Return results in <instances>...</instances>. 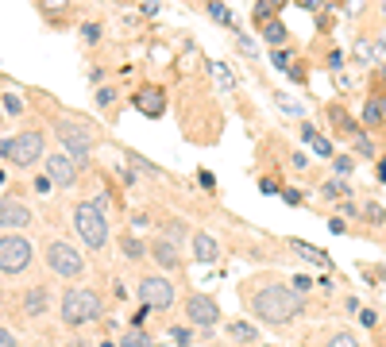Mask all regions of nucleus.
Listing matches in <instances>:
<instances>
[{"label": "nucleus", "instance_id": "nucleus-38", "mask_svg": "<svg viewBox=\"0 0 386 347\" xmlns=\"http://www.w3.org/2000/svg\"><path fill=\"white\" fill-rule=\"evenodd\" d=\"M174 340L186 347V343H190V328H174Z\"/></svg>", "mask_w": 386, "mask_h": 347}, {"label": "nucleus", "instance_id": "nucleus-44", "mask_svg": "<svg viewBox=\"0 0 386 347\" xmlns=\"http://www.w3.org/2000/svg\"><path fill=\"white\" fill-rule=\"evenodd\" d=\"M301 4H306V8H321L325 0H301Z\"/></svg>", "mask_w": 386, "mask_h": 347}, {"label": "nucleus", "instance_id": "nucleus-48", "mask_svg": "<svg viewBox=\"0 0 386 347\" xmlns=\"http://www.w3.org/2000/svg\"><path fill=\"white\" fill-rule=\"evenodd\" d=\"M73 347H85V343H73Z\"/></svg>", "mask_w": 386, "mask_h": 347}, {"label": "nucleus", "instance_id": "nucleus-30", "mask_svg": "<svg viewBox=\"0 0 386 347\" xmlns=\"http://www.w3.org/2000/svg\"><path fill=\"white\" fill-rule=\"evenodd\" d=\"M351 166H356V162H351L348 154H340V159H336V174H351Z\"/></svg>", "mask_w": 386, "mask_h": 347}, {"label": "nucleus", "instance_id": "nucleus-3", "mask_svg": "<svg viewBox=\"0 0 386 347\" xmlns=\"http://www.w3.org/2000/svg\"><path fill=\"white\" fill-rule=\"evenodd\" d=\"M0 154L16 166H35L43 159V131H20V135L4 139L0 143Z\"/></svg>", "mask_w": 386, "mask_h": 347}, {"label": "nucleus", "instance_id": "nucleus-6", "mask_svg": "<svg viewBox=\"0 0 386 347\" xmlns=\"http://www.w3.org/2000/svg\"><path fill=\"white\" fill-rule=\"evenodd\" d=\"M31 267V243L23 236H0V270L4 274H20Z\"/></svg>", "mask_w": 386, "mask_h": 347}, {"label": "nucleus", "instance_id": "nucleus-40", "mask_svg": "<svg viewBox=\"0 0 386 347\" xmlns=\"http://www.w3.org/2000/svg\"><path fill=\"white\" fill-rule=\"evenodd\" d=\"M0 347H16V340H12V332H8V328H0Z\"/></svg>", "mask_w": 386, "mask_h": 347}, {"label": "nucleus", "instance_id": "nucleus-2", "mask_svg": "<svg viewBox=\"0 0 386 347\" xmlns=\"http://www.w3.org/2000/svg\"><path fill=\"white\" fill-rule=\"evenodd\" d=\"M73 224H78V236L85 239L93 251H101L104 243H109V224H104V212L101 205L93 201H81L78 209H73Z\"/></svg>", "mask_w": 386, "mask_h": 347}, {"label": "nucleus", "instance_id": "nucleus-10", "mask_svg": "<svg viewBox=\"0 0 386 347\" xmlns=\"http://www.w3.org/2000/svg\"><path fill=\"white\" fill-rule=\"evenodd\" d=\"M186 317H190L193 324L209 328V324H217V320H220V309H217V301H212V297L193 293L190 301H186Z\"/></svg>", "mask_w": 386, "mask_h": 347}, {"label": "nucleus", "instance_id": "nucleus-37", "mask_svg": "<svg viewBox=\"0 0 386 347\" xmlns=\"http://www.w3.org/2000/svg\"><path fill=\"white\" fill-rule=\"evenodd\" d=\"M81 35H85V39H97V35H101V28H97V23H85V28H81Z\"/></svg>", "mask_w": 386, "mask_h": 347}, {"label": "nucleus", "instance_id": "nucleus-25", "mask_svg": "<svg viewBox=\"0 0 386 347\" xmlns=\"http://www.w3.org/2000/svg\"><path fill=\"white\" fill-rule=\"evenodd\" d=\"M313 151L321 154V159H332V143H328V139H321V135L313 139Z\"/></svg>", "mask_w": 386, "mask_h": 347}, {"label": "nucleus", "instance_id": "nucleus-42", "mask_svg": "<svg viewBox=\"0 0 386 347\" xmlns=\"http://www.w3.org/2000/svg\"><path fill=\"white\" fill-rule=\"evenodd\" d=\"M39 4H43V8H47V12H54V8H62V4H66V0H39Z\"/></svg>", "mask_w": 386, "mask_h": 347}, {"label": "nucleus", "instance_id": "nucleus-18", "mask_svg": "<svg viewBox=\"0 0 386 347\" xmlns=\"http://www.w3.org/2000/svg\"><path fill=\"white\" fill-rule=\"evenodd\" d=\"M155 259H159L162 267H178V251L170 243H155Z\"/></svg>", "mask_w": 386, "mask_h": 347}, {"label": "nucleus", "instance_id": "nucleus-26", "mask_svg": "<svg viewBox=\"0 0 386 347\" xmlns=\"http://www.w3.org/2000/svg\"><path fill=\"white\" fill-rule=\"evenodd\" d=\"M124 251H128V259H139V255H143V243H139V239H124Z\"/></svg>", "mask_w": 386, "mask_h": 347}, {"label": "nucleus", "instance_id": "nucleus-45", "mask_svg": "<svg viewBox=\"0 0 386 347\" xmlns=\"http://www.w3.org/2000/svg\"><path fill=\"white\" fill-rule=\"evenodd\" d=\"M382 347H386V328H382Z\"/></svg>", "mask_w": 386, "mask_h": 347}, {"label": "nucleus", "instance_id": "nucleus-24", "mask_svg": "<svg viewBox=\"0 0 386 347\" xmlns=\"http://www.w3.org/2000/svg\"><path fill=\"white\" fill-rule=\"evenodd\" d=\"M282 39H286L282 23H267V43H282Z\"/></svg>", "mask_w": 386, "mask_h": 347}, {"label": "nucleus", "instance_id": "nucleus-33", "mask_svg": "<svg viewBox=\"0 0 386 347\" xmlns=\"http://www.w3.org/2000/svg\"><path fill=\"white\" fill-rule=\"evenodd\" d=\"M359 320H363V324H367V328H375V324H379V317H375V312H371V309H363V312H359Z\"/></svg>", "mask_w": 386, "mask_h": 347}, {"label": "nucleus", "instance_id": "nucleus-15", "mask_svg": "<svg viewBox=\"0 0 386 347\" xmlns=\"http://www.w3.org/2000/svg\"><path fill=\"white\" fill-rule=\"evenodd\" d=\"M23 309H28V317H39L47 309V289H28L23 293Z\"/></svg>", "mask_w": 386, "mask_h": 347}, {"label": "nucleus", "instance_id": "nucleus-20", "mask_svg": "<svg viewBox=\"0 0 386 347\" xmlns=\"http://www.w3.org/2000/svg\"><path fill=\"white\" fill-rule=\"evenodd\" d=\"M209 70H212V78H217V85H220V89H232V85H236V81H232V73H228V66L212 62Z\"/></svg>", "mask_w": 386, "mask_h": 347}, {"label": "nucleus", "instance_id": "nucleus-17", "mask_svg": "<svg viewBox=\"0 0 386 347\" xmlns=\"http://www.w3.org/2000/svg\"><path fill=\"white\" fill-rule=\"evenodd\" d=\"M209 16H212V20H217V23H220V28H236V20H232V12H228V8H224V4H217V0H212V4H209Z\"/></svg>", "mask_w": 386, "mask_h": 347}, {"label": "nucleus", "instance_id": "nucleus-4", "mask_svg": "<svg viewBox=\"0 0 386 347\" xmlns=\"http://www.w3.org/2000/svg\"><path fill=\"white\" fill-rule=\"evenodd\" d=\"M54 135H59L62 151L70 154L73 162H85L89 151H93V135H89L78 120H66V116H59V120H54Z\"/></svg>", "mask_w": 386, "mask_h": 347}, {"label": "nucleus", "instance_id": "nucleus-29", "mask_svg": "<svg viewBox=\"0 0 386 347\" xmlns=\"http://www.w3.org/2000/svg\"><path fill=\"white\" fill-rule=\"evenodd\" d=\"M325 193H328V197H340V193H348V185H344V181H328Z\"/></svg>", "mask_w": 386, "mask_h": 347}, {"label": "nucleus", "instance_id": "nucleus-41", "mask_svg": "<svg viewBox=\"0 0 386 347\" xmlns=\"http://www.w3.org/2000/svg\"><path fill=\"white\" fill-rule=\"evenodd\" d=\"M143 12L155 16V12H159V0H143Z\"/></svg>", "mask_w": 386, "mask_h": 347}, {"label": "nucleus", "instance_id": "nucleus-7", "mask_svg": "<svg viewBox=\"0 0 386 347\" xmlns=\"http://www.w3.org/2000/svg\"><path fill=\"white\" fill-rule=\"evenodd\" d=\"M47 267H51L59 278H81L85 259H81L70 243H51V247H47Z\"/></svg>", "mask_w": 386, "mask_h": 347}, {"label": "nucleus", "instance_id": "nucleus-34", "mask_svg": "<svg viewBox=\"0 0 386 347\" xmlns=\"http://www.w3.org/2000/svg\"><path fill=\"white\" fill-rule=\"evenodd\" d=\"M240 51H243V54H259V51H255V43H251L248 35H240Z\"/></svg>", "mask_w": 386, "mask_h": 347}, {"label": "nucleus", "instance_id": "nucleus-46", "mask_svg": "<svg viewBox=\"0 0 386 347\" xmlns=\"http://www.w3.org/2000/svg\"><path fill=\"white\" fill-rule=\"evenodd\" d=\"M101 347H116V343H101Z\"/></svg>", "mask_w": 386, "mask_h": 347}, {"label": "nucleus", "instance_id": "nucleus-32", "mask_svg": "<svg viewBox=\"0 0 386 347\" xmlns=\"http://www.w3.org/2000/svg\"><path fill=\"white\" fill-rule=\"evenodd\" d=\"M259 189H263V193H278V181H275V178H263Z\"/></svg>", "mask_w": 386, "mask_h": 347}, {"label": "nucleus", "instance_id": "nucleus-12", "mask_svg": "<svg viewBox=\"0 0 386 347\" xmlns=\"http://www.w3.org/2000/svg\"><path fill=\"white\" fill-rule=\"evenodd\" d=\"M31 224V209L20 201H0V228H28Z\"/></svg>", "mask_w": 386, "mask_h": 347}, {"label": "nucleus", "instance_id": "nucleus-8", "mask_svg": "<svg viewBox=\"0 0 386 347\" xmlns=\"http://www.w3.org/2000/svg\"><path fill=\"white\" fill-rule=\"evenodd\" d=\"M139 297H143L147 309H170L174 305V286L167 278H143L139 282Z\"/></svg>", "mask_w": 386, "mask_h": 347}, {"label": "nucleus", "instance_id": "nucleus-23", "mask_svg": "<svg viewBox=\"0 0 386 347\" xmlns=\"http://www.w3.org/2000/svg\"><path fill=\"white\" fill-rule=\"evenodd\" d=\"M328 347H359V340L351 332H336L332 340H328Z\"/></svg>", "mask_w": 386, "mask_h": 347}, {"label": "nucleus", "instance_id": "nucleus-36", "mask_svg": "<svg viewBox=\"0 0 386 347\" xmlns=\"http://www.w3.org/2000/svg\"><path fill=\"white\" fill-rule=\"evenodd\" d=\"M301 139H306V143H313V139H317V131H313V123H301Z\"/></svg>", "mask_w": 386, "mask_h": 347}, {"label": "nucleus", "instance_id": "nucleus-31", "mask_svg": "<svg viewBox=\"0 0 386 347\" xmlns=\"http://www.w3.org/2000/svg\"><path fill=\"white\" fill-rule=\"evenodd\" d=\"M309 286H313V282H309V274H298V278H294V289H298V293H306Z\"/></svg>", "mask_w": 386, "mask_h": 347}, {"label": "nucleus", "instance_id": "nucleus-16", "mask_svg": "<svg viewBox=\"0 0 386 347\" xmlns=\"http://www.w3.org/2000/svg\"><path fill=\"white\" fill-rule=\"evenodd\" d=\"M382 116H386V104H382V101H367V104H363V123H371V128H375Z\"/></svg>", "mask_w": 386, "mask_h": 347}, {"label": "nucleus", "instance_id": "nucleus-28", "mask_svg": "<svg viewBox=\"0 0 386 347\" xmlns=\"http://www.w3.org/2000/svg\"><path fill=\"white\" fill-rule=\"evenodd\" d=\"M356 151H359V154H363V159H375V147H371V143H367V139H363V135H356Z\"/></svg>", "mask_w": 386, "mask_h": 347}, {"label": "nucleus", "instance_id": "nucleus-19", "mask_svg": "<svg viewBox=\"0 0 386 347\" xmlns=\"http://www.w3.org/2000/svg\"><path fill=\"white\" fill-rule=\"evenodd\" d=\"M0 109H4V116H20L23 112V101L16 93H4V97H0Z\"/></svg>", "mask_w": 386, "mask_h": 347}, {"label": "nucleus", "instance_id": "nucleus-27", "mask_svg": "<svg viewBox=\"0 0 386 347\" xmlns=\"http://www.w3.org/2000/svg\"><path fill=\"white\" fill-rule=\"evenodd\" d=\"M232 336H236V340H255V328H248V324H232Z\"/></svg>", "mask_w": 386, "mask_h": 347}, {"label": "nucleus", "instance_id": "nucleus-21", "mask_svg": "<svg viewBox=\"0 0 386 347\" xmlns=\"http://www.w3.org/2000/svg\"><path fill=\"white\" fill-rule=\"evenodd\" d=\"M120 347H155V343H151V336H147V332H139V328H135V332L124 336V343H120Z\"/></svg>", "mask_w": 386, "mask_h": 347}, {"label": "nucleus", "instance_id": "nucleus-14", "mask_svg": "<svg viewBox=\"0 0 386 347\" xmlns=\"http://www.w3.org/2000/svg\"><path fill=\"white\" fill-rule=\"evenodd\" d=\"M294 255H301L306 262H313V267H321V270H332V259L321 251V247H309V243H301V239H294Z\"/></svg>", "mask_w": 386, "mask_h": 347}, {"label": "nucleus", "instance_id": "nucleus-9", "mask_svg": "<svg viewBox=\"0 0 386 347\" xmlns=\"http://www.w3.org/2000/svg\"><path fill=\"white\" fill-rule=\"evenodd\" d=\"M47 178H51V185H62V189H70L73 181H78V162L70 159V154H51L47 159Z\"/></svg>", "mask_w": 386, "mask_h": 347}, {"label": "nucleus", "instance_id": "nucleus-11", "mask_svg": "<svg viewBox=\"0 0 386 347\" xmlns=\"http://www.w3.org/2000/svg\"><path fill=\"white\" fill-rule=\"evenodd\" d=\"M131 104H135L143 116H151V120H155V116H162V109H167V93L155 89V85H143L135 97H131Z\"/></svg>", "mask_w": 386, "mask_h": 347}, {"label": "nucleus", "instance_id": "nucleus-35", "mask_svg": "<svg viewBox=\"0 0 386 347\" xmlns=\"http://www.w3.org/2000/svg\"><path fill=\"white\" fill-rule=\"evenodd\" d=\"M278 104H282V109L290 112V116H301V109H298V104H294V101H286V97H278Z\"/></svg>", "mask_w": 386, "mask_h": 347}, {"label": "nucleus", "instance_id": "nucleus-47", "mask_svg": "<svg viewBox=\"0 0 386 347\" xmlns=\"http://www.w3.org/2000/svg\"><path fill=\"white\" fill-rule=\"evenodd\" d=\"M382 12H386V0H382Z\"/></svg>", "mask_w": 386, "mask_h": 347}, {"label": "nucleus", "instance_id": "nucleus-22", "mask_svg": "<svg viewBox=\"0 0 386 347\" xmlns=\"http://www.w3.org/2000/svg\"><path fill=\"white\" fill-rule=\"evenodd\" d=\"M270 16H275V4H270V0H259V4H255V23H263V28H267Z\"/></svg>", "mask_w": 386, "mask_h": 347}, {"label": "nucleus", "instance_id": "nucleus-5", "mask_svg": "<svg viewBox=\"0 0 386 347\" xmlns=\"http://www.w3.org/2000/svg\"><path fill=\"white\" fill-rule=\"evenodd\" d=\"M97 312H101V297H97L93 289H70V293L62 297V320L66 324H85Z\"/></svg>", "mask_w": 386, "mask_h": 347}, {"label": "nucleus", "instance_id": "nucleus-39", "mask_svg": "<svg viewBox=\"0 0 386 347\" xmlns=\"http://www.w3.org/2000/svg\"><path fill=\"white\" fill-rule=\"evenodd\" d=\"M282 197H286V205H301V193H298V189H286Z\"/></svg>", "mask_w": 386, "mask_h": 347}, {"label": "nucleus", "instance_id": "nucleus-43", "mask_svg": "<svg viewBox=\"0 0 386 347\" xmlns=\"http://www.w3.org/2000/svg\"><path fill=\"white\" fill-rule=\"evenodd\" d=\"M379 181H386V159H379Z\"/></svg>", "mask_w": 386, "mask_h": 347}, {"label": "nucleus", "instance_id": "nucleus-1", "mask_svg": "<svg viewBox=\"0 0 386 347\" xmlns=\"http://www.w3.org/2000/svg\"><path fill=\"white\" fill-rule=\"evenodd\" d=\"M251 305H255L259 320H267V324H286V320H294L306 309V297L290 286H263L259 293L251 297Z\"/></svg>", "mask_w": 386, "mask_h": 347}, {"label": "nucleus", "instance_id": "nucleus-13", "mask_svg": "<svg viewBox=\"0 0 386 347\" xmlns=\"http://www.w3.org/2000/svg\"><path fill=\"white\" fill-rule=\"evenodd\" d=\"M217 255H220L217 239L205 236V231H197V236H193V259L197 262H217Z\"/></svg>", "mask_w": 386, "mask_h": 347}]
</instances>
